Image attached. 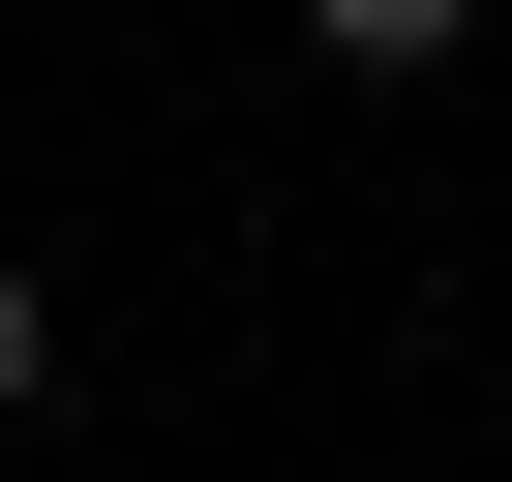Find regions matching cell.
<instances>
[{"label":"cell","instance_id":"6da1fadb","mask_svg":"<svg viewBox=\"0 0 512 482\" xmlns=\"http://www.w3.org/2000/svg\"><path fill=\"white\" fill-rule=\"evenodd\" d=\"M31 392H61V272L0 241V422H31Z\"/></svg>","mask_w":512,"mask_h":482}]
</instances>
